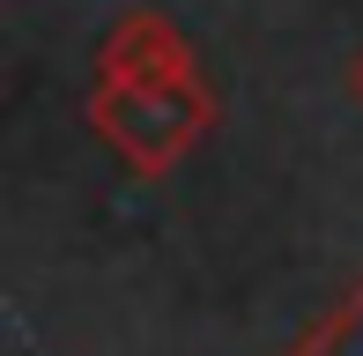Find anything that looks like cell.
I'll use <instances>...</instances> for the list:
<instances>
[{
  "label": "cell",
  "instance_id": "cell-1",
  "mask_svg": "<svg viewBox=\"0 0 363 356\" xmlns=\"http://www.w3.org/2000/svg\"><path fill=\"white\" fill-rule=\"evenodd\" d=\"M111 67H119V104H104V119H111L104 134L119 141L141 171L171 164V156L193 141V104L178 96V89H186V52H171L163 67H148V74L111 52Z\"/></svg>",
  "mask_w": 363,
  "mask_h": 356
},
{
  "label": "cell",
  "instance_id": "cell-2",
  "mask_svg": "<svg viewBox=\"0 0 363 356\" xmlns=\"http://www.w3.org/2000/svg\"><path fill=\"white\" fill-rule=\"evenodd\" d=\"M356 82H363V74H356Z\"/></svg>",
  "mask_w": 363,
  "mask_h": 356
}]
</instances>
